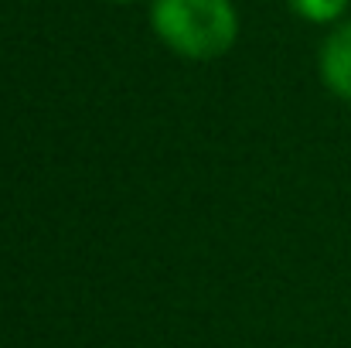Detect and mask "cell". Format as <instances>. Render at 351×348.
I'll return each instance as SVG.
<instances>
[{"instance_id": "6da1fadb", "label": "cell", "mask_w": 351, "mask_h": 348, "mask_svg": "<svg viewBox=\"0 0 351 348\" xmlns=\"http://www.w3.org/2000/svg\"><path fill=\"white\" fill-rule=\"evenodd\" d=\"M154 27L184 58H219L235 41L229 0H154Z\"/></svg>"}, {"instance_id": "7a4b0ae2", "label": "cell", "mask_w": 351, "mask_h": 348, "mask_svg": "<svg viewBox=\"0 0 351 348\" xmlns=\"http://www.w3.org/2000/svg\"><path fill=\"white\" fill-rule=\"evenodd\" d=\"M321 72H324V82L331 86V93H338L341 100L351 103V24L338 27L324 41Z\"/></svg>"}, {"instance_id": "3957f363", "label": "cell", "mask_w": 351, "mask_h": 348, "mask_svg": "<svg viewBox=\"0 0 351 348\" xmlns=\"http://www.w3.org/2000/svg\"><path fill=\"white\" fill-rule=\"evenodd\" d=\"M290 3L307 21H335L348 7V0H290Z\"/></svg>"}, {"instance_id": "277c9868", "label": "cell", "mask_w": 351, "mask_h": 348, "mask_svg": "<svg viewBox=\"0 0 351 348\" xmlns=\"http://www.w3.org/2000/svg\"><path fill=\"white\" fill-rule=\"evenodd\" d=\"M117 3H130V0H117Z\"/></svg>"}]
</instances>
